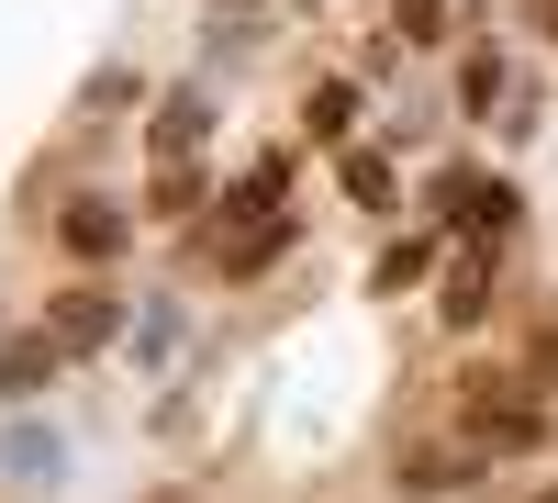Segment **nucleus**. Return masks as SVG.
I'll use <instances>...</instances> for the list:
<instances>
[{"label":"nucleus","instance_id":"obj_1","mask_svg":"<svg viewBox=\"0 0 558 503\" xmlns=\"http://www.w3.org/2000/svg\"><path fill=\"white\" fill-rule=\"evenodd\" d=\"M492 313H502V247H458L447 291H436V325H447V336H481Z\"/></svg>","mask_w":558,"mask_h":503},{"label":"nucleus","instance_id":"obj_2","mask_svg":"<svg viewBox=\"0 0 558 503\" xmlns=\"http://www.w3.org/2000/svg\"><path fill=\"white\" fill-rule=\"evenodd\" d=\"M134 224H146V213H123L112 191H78V202L57 213V247H68L78 268H112V258L134 247Z\"/></svg>","mask_w":558,"mask_h":503},{"label":"nucleus","instance_id":"obj_3","mask_svg":"<svg viewBox=\"0 0 558 503\" xmlns=\"http://www.w3.org/2000/svg\"><path fill=\"white\" fill-rule=\"evenodd\" d=\"M45 325H57L68 358H89V347H112V336H123V291H112V280H78V291L45 302Z\"/></svg>","mask_w":558,"mask_h":503},{"label":"nucleus","instance_id":"obj_4","mask_svg":"<svg viewBox=\"0 0 558 503\" xmlns=\"http://www.w3.org/2000/svg\"><path fill=\"white\" fill-rule=\"evenodd\" d=\"M481 481V447L458 436V447H402V470H391V492L402 503H447V492H470Z\"/></svg>","mask_w":558,"mask_h":503},{"label":"nucleus","instance_id":"obj_5","mask_svg":"<svg viewBox=\"0 0 558 503\" xmlns=\"http://www.w3.org/2000/svg\"><path fill=\"white\" fill-rule=\"evenodd\" d=\"M291 236H302V224H291V213H257V224H223V236H213L202 258L223 268V280H257V268H268L279 247H291Z\"/></svg>","mask_w":558,"mask_h":503},{"label":"nucleus","instance_id":"obj_6","mask_svg":"<svg viewBox=\"0 0 558 503\" xmlns=\"http://www.w3.org/2000/svg\"><path fill=\"white\" fill-rule=\"evenodd\" d=\"M57 370H68L57 325H23L12 347H0V403H34V392H57Z\"/></svg>","mask_w":558,"mask_h":503},{"label":"nucleus","instance_id":"obj_7","mask_svg":"<svg viewBox=\"0 0 558 503\" xmlns=\"http://www.w3.org/2000/svg\"><path fill=\"white\" fill-rule=\"evenodd\" d=\"M202 134H213V89H168L157 123H146V157H191Z\"/></svg>","mask_w":558,"mask_h":503},{"label":"nucleus","instance_id":"obj_8","mask_svg":"<svg viewBox=\"0 0 558 503\" xmlns=\"http://www.w3.org/2000/svg\"><path fill=\"white\" fill-rule=\"evenodd\" d=\"M213 202V179L191 168V157H157V179H146V224H191Z\"/></svg>","mask_w":558,"mask_h":503},{"label":"nucleus","instance_id":"obj_9","mask_svg":"<svg viewBox=\"0 0 558 503\" xmlns=\"http://www.w3.org/2000/svg\"><path fill=\"white\" fill-rule=\"evenodd\" d=\"M302 134H313V146H347V134H357V79H313L302 89Z\"/></svg>","mask_w":558,"mask_h":503},{"label":"nucleus","instance_id":"obj_10","mask_svg":"<svg viewBox=\"0 0 558 503\" xmlns=\"http://www.w3.org/2000/svg\"><path fill=\"white\" fill-rule=\"evenodd\" d=\"M425 268H436V236H391L380 258H368V291H413Z\"/></svg>","mask_w":558,"mask_h":503},{"label":"nucleus","instance_id":"obj_11","mask_svg":"<svg viewBox=\"0 0 558 503\" xmlns=\"http://www.w3.org/2000/svg\"><path fill=\"white\" fill-rule=\"evenodd\" d=\"M336 179H347V202H391V157H380V146H347Z\"/></svg>","mask_w":558,"mask_h":503},{"label":"nucleus","instance_id":"obj_12","mask_svg":"<svg viewBox=\"0 0 558 503\" xmlns=\"http://www.w3.org/2000/svg\"><path fill=\"white\" fill-rule=\"evenodd\" d=\"M492 101H502V57H492V45H481V57L458 68V112H492Z\"/></svg>","mask_w":558,"mask_h":503},{"label":"nucleus","instance_id":"obj_13","mask_svg":"<svg viewBox=\"0 0 558 503\" xmlns=\"http://www.w3.org/2000/svg\"><path fill=\"white\" fill-rule=\"evenodd\" d=\"M391 34L402 45H447V0H391Z\"/></svg>","mask_w":558,"mask_h":503},{"label":"nucleus","instance_id":"obj_14","mask_svg":"<svg viewBox=\"0 0 558 503\" xmlns=\"http://www.w3.org/2000/svg\"><path fill=\"white\" fill-rule=\"evenodd\" d=\"M536 23H547V34H558V0H536Z\"/></svg>","mask_w":558,"mask_h":503}]
</instances>
